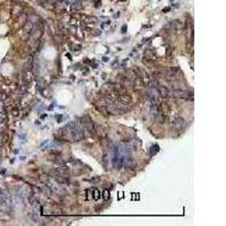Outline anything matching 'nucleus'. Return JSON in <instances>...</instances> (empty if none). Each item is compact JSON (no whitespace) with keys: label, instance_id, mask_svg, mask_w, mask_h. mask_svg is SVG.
<instances>
[{"label":"nucleus","instance_id":"f257e3e1","mask_svg":"<svg viewBox=\"0 0 226 226\" xmlns=\"http://www.w3.org/2000/svg\"><path fill=\"white\" fill-rule=\"evenodd\" d=\"M109 194H110V193H109V191H107V190H105V191H104V198H105V199H107Z\"/></svg>","mask_w":226,"mask_h":226},{"label":"nucleus","instance_id":"f03ea898","mask_svg":"<svg viewBox=\"0 0 226 226\" xmlns=\"http://www.w3.org/2000/svg\"><path fill=\"white\" fill-rule=\"evenodd\" d=\"M97 193H99V191H95V194H97ZM94 198H95L96 200L99 199V197H97V196H95V197H94Z\"/></svg>","mask_w":226,"mask_h":226}]
</instances>
